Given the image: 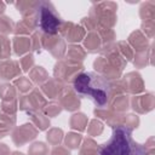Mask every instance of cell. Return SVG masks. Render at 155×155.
<instances>
[{"instance_id":"7a4b0ae2","label":"cell","mask_w":155,"mask_h":155,"mask_svg":"<svg viewBox=\"0 0 155 155\" xmlns=\"http://www.w3.org/2000/svg\"><path fill=\"white\" fill-rule=\"evenodd\" d=\"M98 151L99 155H147L145 148L134 140L132 131L126 126L114 127L110 138Z\"/></svg>"},{"instance_id":"6da1fadb","label":"cell","mask_w":155,"mask_h":155,"mask_svg":"<svg viewBox=\"0 0 155 155\" xmlns=\"http://www.w3.org/2000/svg\"><path fill=\"white\" fill-rule=\"evenodd\" d=\"M74 90L78 94L91 99L96 107H104L110 98V85L102 75L86 71L76 75L73 82Z\"/></svg>"},{"instance_id":"3957f363","label":"cell","mask_w":155,"mask_h":155,"mask_svg":"<svg viewBox=\"0 0 155 155\" xmlns=\"http://www.w3.org/2000/svg\"><path fill=\"white\" fill-rule=\"evenodd\" d=\"M61 25V19L50 8L48 5H44L40 7V27L47 34H56Z\"/></svg>"}]
</instances>
